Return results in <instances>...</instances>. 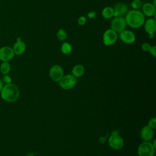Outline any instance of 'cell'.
Wrapping results in <instances>:
<instances>
[{"instance_id":"6da1fadb","label":"cell","mask_w":156,"mask_h":156,"mask_svg":"<svg viewBox=\"0 0 156 156\" xmlns=\"http://www.w3.org/2000/svg\"><path fill=\"white\" fill-rule=\"evenodd\" d=\"M127 26L134 29L140 28L145 21V16L139 10H128L125 16Z\"/></svg>"},{"instance_id":"7a4b0ae2","label":"cell","mask_w":156,"mask_h":156,"mask_svg":"<svg viewBox=\"0 0 156 156\" xmlns=\"http://www.w3.org/2000/svg\"><path fill=\"white\" fill-rule=\"evenodd\" d=\"M1 93L2 99L9 102L16 101L20 95V91L17 86L11 83L4 85Z\"/></svg>"},{"instance_id":"3957f363","label":"cell","mask_w":156,"mask_h":156,"mask_svg":"<svg viewBox=\"0 0 156 156\" xmlns=\"http://www.w3.org/2000/svg\"><path fill=\"white\" fill-rule=\"evenodd\" d=\"M126 26L127 24L125 18L122 16L114 17L110 23V29L119 34L126 29Z\"/></svg>"},{"instance_id":"277c9868","label":"cell","mask_w":156,"mask_h":156,"mask_svg":"<svg viewBox=\"0 0 156 156\" xmlns=\"http://www.w3.org/2000/svg\"><path fill=\"white\" fill-rule=\"evenodd\" d=\"M155 147L152 143L149 141L142 143L138 148L139 156H154L155 153Z\"/></svg>"},{"instance_id":"5b68a950","label":"cell","mask_w":156,"mask_h":156,"mask_svg":"<svg viewBox=\"0 0 156 156\" xmlns=\"http://www.w3.org/2000/svg\"><path fill=\"white\" fill-rule=\"evenodd\" d=\"M58 82L62 88L68 90L74 87L77 83V79L73 74H68L63 76Z\"/></svg>"},{"instance_id":"8992f818","label":"cell","mask_w":156,"mask_h":156,"mask_svg":"<svg viewBox=\"0 0 156 156\" xmlns=\"http://www.w3.org/2000/svg\"><path fill=\"white\" fill-rule=\"evenodd\" d=\"M118 33L112 29H107L103 34L102 41L105 46H112L118 40Z\"/></svg>"},{"instance_id":"52a82bcc","label":"cell","mask_w":156,"mask_h":156,"mask_svg":"<svg viewBox=\"0 0 156 156\" xmlns=\"http://www.w3.org/2000/svg\"><path fill=\"white\" fill-rule=\"evenodd\" d=\"M49 76L52 80L58 82L63 76V70L58 65H53L49 70Z\"/></svg>"},{"instance_id":"ba28073f","label":"cell","mask_w":156,"mask_h":156,"mask_svg":"<svg viewBox=\"0 0 156 156\" xmlns=\"http://www.w3.org/2000/svg\"><path fill=\"white\" fill-rule=\"evenodd\" d=\"M108 144L112 149L119 150L122 147L124 141L121 136L117 134H113L108 139Z\"/></svg>"},{"instance_id":"9c48e42d","label":"cell","mask_w":156,"mask_h":156,"mask_svg":"<svg viewBox=\"0 0 156 156\" xmlns=\"http://www.w3.org/2000/svg\"><path fill=\"white\" fill-rule=\"evenodd\" d=\"M119 38L123 43L129 44L135 42L136 36L132 31L124 29L119 33Z\"/></svg>"},{"instance_id":"30bf717a","label":"cell","mask_w":156,"mask_h":156,"mask_svg":"<svg viewBox=\"0 0 156 156\" xmlns=\"http://www.w3.org/2000/svg\"><path fill=\"white\" fill-rule=\"evenodd\" d=\"M15 56L12 48L3 46L0 48V60L2 62H9Z\"/></svg>"},{"instance_id":"8fae6325","label":"cell","mask_w":156,"mask_h":156,"mask_svg":"<svg viewBox=\"0 0 156 156\" xmlns=\"http://www.w3.org/2000/svg\"><path fill=\"white\" fill-rule=\"evenodd\" d=\"M113 9V17L122 16L126 15L128 12V7L124 2H118L116 3Z\"/></svg>"},{"instance_id":"7c38bea8","label":"cell","mask_w":156,"mask_h":156,"mask_svg":"<svg viewBox=\"0 0 156 156\" xmlns=\"http://www.w3.org/2000/svg\"><path fill=\"white\" fill-rule=\"evenodd\" d=\"M12 49L15 55H20L23 54L25 52L26 49V45L24 42L22 41L20 37H18L16 38V42L13 46Z\"/></svg>"},{"instance_id":"4fadbf2b","label":"cell","mask_w":156,"mask_h":156,"mask_svg":"<svg viewBox=\"0 0 156 156\" xmlns=\"http://www.w3.org/2000/svg\"><path fill=\"white\" fill-rule=\"evenodd\" d=\"M142 13L144 16L148 17H152L155 15L156 8L155 5L151 2H146L143 4L142 7Z\"/></svg>"},{"instance_id":"5bb4252c","label":"cell","mask_w":156,"mask_h":156,"mask_svg":"<svg viewBox=\"0 0 156 156\" xmlns=\"http://www.w3.org/2000/svg\"><path fill=\"white\" fill-rule=\"evenodd\" d=\"M143 26L146 32L148 34H154L156 30V20L151 17L145 20Z\"/></svg>"},{"instance_id":"9a60e30c","label":"cell","mask_w":156,"mask_h":156,"mask_svg":"<svg viewBox=\"0 0 156 156\" xmlns=\"http://www.w3.org/2000/svg\"><path fill=\"white\" fill-rule=\"evenodd\" d=\"M141 138L144 141H151L154 135V129L148 126H146L142 128L140 133Z\"/></svg>"},{"instance_id":"2e32d148","label":"cell","mask_w":156,"mask_h":156,"mask_svg":"<svg viewBox=\"0 0 156 156\" xmlns=\"http://www.w3.org/2000/svg\"><path fill=\"white\" fill-rule=\"evenodd\" d=\"M85 72L84 66L82 65H76L72 69V74L76 77H80L82 76Z\"/></svg>"},{"instance_id":"e0dca14e","label":"cell","mask_w":156,"mask_h":156,"mask_svg":"<svg viewBox=\"0 0 156 156\" xmlns=\"http://www.w3.org/2000/svg\"><path fill=\"white\" fill-rule=\"evenodd\" d=\"M102 16L107 20L111 19L113 17V7L107 6L104 7L101 12Z\"/></svg>"},{"instance_id":"ac0fdd59","label":"cell","mask_w":156,"mask_h":156,"mask_svg":"<svg viewBox=\"0 0 156 156\" xmlns=\"http://www.w3.org/2000/svg\"><path fill=\"white\" fill-rule=\"evenodd\" d=\"M73 48L71 44L68 42H63L61 46V51L63 54L67 55L71 52Z\"/></svg>"},{"instance_id":"d6986e66","label":"cell","mask_w":156,"mask_h":156,"mask_svg":"<svg viewBox=\"0 0 156 156\" xmlns=\"http://www.w3.org/2000/svg\"><path fill=\"white\" fill-rule=\"evenodd\" d=\"M56 37L58 40L64 41L67 38L68 34L66 31L65 29H60L56 34Z\"/></svg>"},{"instance_id":"ffe728a7","label":"cell","mask_w":156,"mask_h":156,"mask_svg":"<svg viewBox=\"0 0 156 156\" xmlns=\"http://www.w3.org/2000/svg\"><path fill=\"white\" fill-rule=\"evenodd\" d=\"M0 69H1V73L3 74L6 75L10 71V65L8 62H3L1 65Z\"/></svg>"},{"instance_id":"44dd1931","label":"cell","mask_w":156,"mask_h":156,"mask_svg":"<svg viewBox=\"0 0 156 156\" xmlns=\"http://www.w3.org/2000/svg\"><path fill=\"white\" fill-rule=\"evenodd\" d=\"M143 2L141 0H133L130 3V6L133 10H138L141 8Z\"/></svg>"},{"instance_id":"7402d4cb","label":"cell","mask_w":156,"mask_h":156,"mask_svg":"<svg viewBox=\"0 0 156 156\" xmlns=\"http://www.w3.org/2000/svg\"><path fill=\"white\" fill-rule=\"evenodd\" d=\"M148 126L151 127L152 129H156V118H152L148 122Z\"/></svg>"},{"instance_id":"603a6c76","label":"cell","mask_w":156,"mask_h":156,"mask_svg":"<svg viewBox=\"0 0 156 156\" xmlns=\"http://www.w3.org/2000/svg\"><path fill=\"white\" fill-rule=\"evenodd\" d=\"M87 22V18L84 16H80L77 20V23L79 26H83Z\"/></svg>"},{"instance_id":"cb8c5ba5","label":"cell","mask_w":156,"mask_h":156,"mask_svg":"<svg viewBox=\"0 0 156 156\" xmlns=\"http://www.w3.org/2000/svg\"><path fill=\"white\" fill-rule=\"evenodd\" d=\"M151 45L147 42H144L141 45V49L144 52H149V50L151 48Z\"/></svg>"},{"instance_id":"d4e9b609","label":"cell","mask_w":156,"mask_h":156,"mask_svg":"<svg viewBox=\"0 0 156 156\" xmlns=\"http://www.w3.org/2000/svg\"><path fill=\"white\" fill-rule=\"evenodd\" d=\"M149 52H150V54L153 56V57H156V46L154 45V46H151Z\"/></svg>"},{"instance_id":"484cf974","label":"cell","mask_w":156,"mask_h":156,"mask_svg":"<svg viewBox=\"0 0 156 156\" xmlns=\"http://www.w3.org/2000/svg\"><path fill=\"white\" fill-rule=\"evenodd\" d=\"M96 15V12L94 10H91V11H90L88 13H87V16L88 17V18L90 19H93L94 18H95Z\"/></svg>"},{"instance_id":"4316f807","label":"cell","mask_w":156,"mask_h":156,"mask_svg":"<svg viewBox=\"0 0 156 156\" xmlns=\"http://www.w3.org/2000/svg\"><path fill=\"white\" fill-rule=\"evenodd\" d=\"M2 80H3L5 83H10L11 82V80H12L11 78H10L9 76H7V75H5V76L3 77Z\"/></svg>"},{"instance_id":"83f0119b","label":"cell","mask_w":156,"mask_h":156,"mask_svg":"<svg viewBox=\"0 0 156 156\" xmlns=\"http://www.w3.org/2000/svg\"><path fill=\"white\" fill-rule=\"evenodd\" d=\"M2 87H3V85H2V80L0 79V92L1 91V90L2 89Z\"/></svg>"},{"instance_id":"f1b7e54d","label":"cell","mask_w":156,"mask_h":156,"mask_svg":"<svg viewBox=\"0 0 156 156\" xmlns=\"http://www.w3.org/2000/svg\"><path fill=\"white\" fill-rule=\"evenodd\" d=\"M148 35H149V38H152L154 37V34H148Z\"/></svg>"}]
</instances>
